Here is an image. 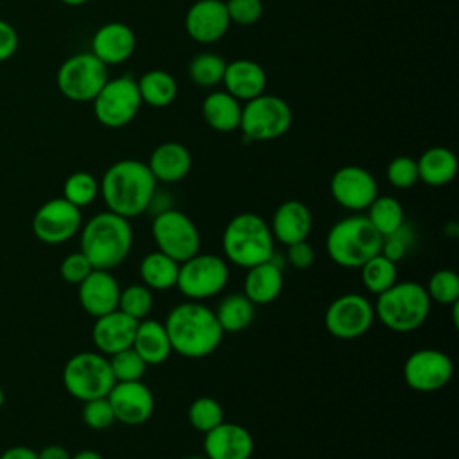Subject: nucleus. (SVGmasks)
Masks as SVG:
<instances>
[{
    "instance_id": "obj_30",
    "label": "nucleus",
    "mask_w": 459,
    "mask_h": 459,
    "mask_svg": "<svg viewBox=\"0 0 459 459\" xmlns=\"http://www.w3.org/2000/svg\"><path fill=\"white\" fill-rule=\"evenodd\" d=\"M140 280L151 290H169L176 287L179 264L161 251L147 253L138 267Z\"/></svg>"
},
{
    "instance_id": "obj_41",
    "label": "nucleus",
    "mask_w": 459,
    "mask_h": 459,
    "mask_svg": "<svg viewBox=\"0 0 459 459\" xmlns=\"http://www.w3.org/2000/svg\"><path fill=\"white\" fill-rule=\"evenodd\" d=\"M385 178L394 188H411L418 179V165L411 156H396L389 161L385 169Z\"/></svg>"
},
{
    "instance_id": "obj_13",
    "label": "nucleus",
    "mask_w": 459,
    "mask_h": 459,
    "mask_svg": "<svg viewBox=\"0 0 459 459\" xmlns=\"http://www.w3.org/2000/svg\"><path fill=\"white\" fill-rule=\"evenodd\" d=\"M375 321L371 301L357 292H346L335 298L325 312V328L342 341L362 337Z\"/></svg>"
},
{
    "instance_id": "obj_46",
    "label": "nucleus",
    "mask_w": 459,
    "mask_h": 459,
    "mask_svg": "<svg viewBox=\"0 0 459 459\" xmlns=\"http://www.w3.org/2000/svg\"><path fill=\"white\" fill-rule=\"evenodd\" d=\"M287 260L294 269H308L316 260L314 247L307 240L294 242L287 246Z\"/></svg>"
},
{
    "instance_id": "obj_23",
    "label": "nucleus",
    "mask_w": 459,
    "mask_h": 459,
    "mask_svg": "<svg viewBox=\"0 0 459 459\" xmlns=\"http://www.w3.org/2000/svg\"><path fill=\"white\" fill-rule=\"evenodd\" d=\"M224 91L240 102H247L265 91L267 74L253 59H235L226 63L222 75Z\"/></svg>"
},
{
    "instance_id": "obj_28",
    "label": "nucleus",
    "mask_w": 459,
    "mask_h": 459,
    "mask_svg": "<svg viewBox=\"0 0 459 459\" xmlns=\"http://www.w3.org/2000/svg\"><path fill=\"white\" fill-rule=\"evenodd\" d=\"M240 113L242 102L224 90L208 93L201 104V115L204 122L219 133L237 131L240 126Z\"/></svg>"
},
{
    "instance_id": "obj_16",
    "label": "nucleus",
    "mask_w": 459,
    "mask_h": 459,
    "mask_svg": "<svg viewBox=\"0 0 459 459\" xmlns=\"http://www.w3.org/2000/svg\"><path fill=\"white\" fill-rule=\"evenodd\" d=\"M330 194L333 201L350 212H366L378 195L375 176L359 165H344L337 169L330 179Z\"/></svg>"
},
{
    "instance_id": "obj_50",
    "label": "nucleus",
    "mask_w": 459,
    "mask_h": 459,
    "mask_svg": "<svg viewBox=\"0 0 459 459\" xmlns=\"http://www.w3.org/2000/svg\"><path fill=\"white\" fill-rule=\"evenodd\" d=\"M70 459H104V457L95 450H81L75 455H72Z\"/></svg>"
},
{
    "instance_id": "obj_20",
    "label": "nucleus",
    "mask_w": 459,
    "mask_h": 459,
    "mask_svg": "<svg viewBox=\"0 0 459 459\" xmlns=\"http://www.w3.org/2000/svg\"><path fill=\"white\" fill-rule=\"evenodd\" d=\"M136 48L133 29L122 22H108L91 36V54L106 66L126 63Z\"/></svg>"
},
{
    "instance_id": "obj_15",
    "label": "nucleus",
    "mask_w": 459,
    "mask_h": 459,
    "mask_svg": "<svg viewBox=\"0 0 459 459\" xmlns=\"http://www.w3.org/2000/svg\"><path fill=\"white\" fill-rule=\"evenodd\" d=\"M452 359L436 348L416 350L403 364V378L407 385L420 393H432L445 387L452 380Z\"/></svg>"
},
{
    "instance_id": "obj_39",
    "label": "nucleus",
    "mask_w": 459,
    "mask_h": 459,
    "mask_svg": "<svg viewBox=\"0 0 459 459\" xmlns=\"http://www.w3.org/2000/svg\"><path fill=\"white\" fill-rule=\"evenodd\" d=\"M425 290L430 301L439 305H455L459 303V276L452 269H439L429 278Z\"/></svg>"
},
{
    "instance_id": "obj_48",
    "label": "nucleus",
    "mask_w": 459,
    "mask_h": 459,
    "mask_svg": "<svg viewBox=\"0 0 459 459\" xmlns=\"http://www.w3.org/2000/svg\"><path fill=\"white\" fill-rule=\"evenodd\" d=\"M0 459H38V452L29 446H11L0 454Z\"/></svg>"
},
{
    "instance_id": "obj_35",
    "label": "nucleus",
    "mask_w": 459,
    "mask_h": 459,
    "mask_svg": "<svg viewBox=\"0 0 459 459\" xmlns=\"http://www.w3.org/2000/svg\"><path fill=\"white\" fill-rule=\"evenodd\" d=\"M226 61L215 52H199L188 63V75L199 88H213L222 82Z\"/></svg>"
},
{
    "instance_id": "obj_26",
    "label": "nucleus",
    "mask_w": 459,
    "mask_h": 459,
    "mask_svg": "<svg viewBox=\"0 0 459 459\" xmlns=\"http://www.w3.org/2000/svg\"><path fill=\"white\" fill-rule=\"evenodd\" d=\"M283 289V273L278 264L271 260L247 269L244 280V294L253 305L273 303Z\"/></svg>"
},
{
    "instance_id": "obj_24",
    "label": "nucleus",
    "mask_w": 459,
    "mask_h": 459,
    "mask_svg": "<svg viewBox=\"0 0 459 459\" xmlns=\"http://www.w3.org/2000/svg\"><path fill=\"white\" fill-rule=\"evenodd\" d=\"M269 228L278 242L290 246L294 242L307 240L312 230V213L305 203L289 199L274 210Z\"/></svg>"
},
{
    "instance_id": "obj_49",
    "label": "nucleus",
    "mask_w": 459,
    "mask_h": 459,
    "mask_svg": "<svg viewBox=\"0 0 459 459\" xmlns=\"http://www.w3.org/2000/svg\"><path fill=\"white\" fill-rule=\"evenodd\" d=\"M70 452L61 445H48L38 452V459H70Z\"/></svg>"
},
{
    "instance_id": "obj_7",
    "label": "nucleus",
    "mask_w": 459,
    "mask_h": 459,
    "mask_svg": "<svg viewBox=\"0 0 459 459\" xmlns=\"http://www.w3.org/2000/svg\"><path fill=\"white\" fill-rule=\"evenodd\" d=\"M63 384L68 394L81 402L108 396L115 377L106 355L99 351H79L63 368Z\"/></svg>"
},
{
    "instance_id": "obj_25",
    "label": "nucleus",
    "mask_w": 459,
    "mask_h": 459,
    "mask_svg": "<svg viewBox=\"0 0 459 459\" xmlns=\"http://www.w3.org/2000/svg\"><path fill=\"white\" fill-rule=\"evenodd\" d=\"M147 167L156 181L178 183L192 169V154L179 142H163L149 156Z\"/></svg>"
},
{
    "instance_id": "obj_1",
    "label": "nucleus",
    "mask_w": 459,
    "mask_h": 459,
    "mask_svg": "<svg viewBox=\"0 0 459 459\" xmlns=\"http://www.w3.org/2000/svg\"><path fill=\"white\" fill-rule=\"evenodd\" d=\"M158 181L147 163L140 160H118L106 169L99 183V194L109 212L126 219L143 213L156 195Z\"/></svg>"
},
{
    "instance_id": "obj_4",
    "label": "nucleus",
    "mask_w": 459,
    "mask_h": 459,
    "mask_svg": "<svg viewBox=\"0 0 459 459\" xmlns=\"http://www.w3.org/2000/svg\"><path fill=\"white\" fill-rule=\"evenodd\" d=\"M222 253L226 262L244 269L271 260L274 237L269 222L251 212L235 215L222 231Z\"/></svg>"
},
{
    "instance_id": "obj_11",
    "label": "nucleus",
    "mask_w": 459,
    "mask_h": 459,
    "mask_svg": "<svg viewBox=\"0 0 459 459\" xmlns=\"http://www.w3.org/2000/svg\"><path fill=\"white\" fill-rule=\"evenodd\" d=\"M108 79V66L91 52L66 57L56 74L57 90L72 102H91Z\"/></svg>"
},
{
    "instance_id": "obj_33",
    "label": "nucleus",
    "mask_w": 459,
    "mask_h": 459,
    "mask_svg": "<svg viewBox=\"0 0 459 459\" xmlns=\"http://www.w3.org/2000/svg\"><path fill=\"white\" fill-rule=\"evenodd\" d=\"M366 217L382 237L394 233L405 224L403 206L396 197L391 195H377L366 208Z\"/></svg>"
},
{
    "instance_id": "obj_47",
    "label": "nucleus",
    "mask_w": 459,
    "mask_h": 459,
    "mask_svg": "<svg viewBox=\"0 0 459 459\" xmlns=\"http://www.w3.org/2000/svg\"><path fill=\"white\" fill-rule=\"evenodd\" d=\"M20 47V36L16 29L4 18H0V63L9 61Z\"/></svg>"
},
{
    "instance_id": "obj_8",
    "label": "nucleus",
    "mask_w": 459,
    "mask_h": 459,
    "mask_svg": "<svg viewBox=\"0 0 459 459\" xmlns=\"http://www.w3.org/2000/svg\"><path fill=\"white\" fill-rule=\"evenodd\" d=\"M292 126V109L278 95H258L242 106L240 126L249 142H269L283 136Z\"/></svg>"
},
{
    "instance_id": "obj_44",
    "label": "nucleus",
    "mask_w": 459,
    "mask_h": 459,
    "mask_svg": "<svg viewBox=\"0 0 459 459\" xmlns=\"http://www.w3.org/2000/svg\"><path fill=\"white\" fill-rule=\"evenodd\" d=\"M91 271H93V265L90 264V260L84 256L82 251L66 255L59 265L61 278L72 285H79Z\"/></svg>"
},
{
    "instance_id": "obj_32",
    "label": "nucleus",
    "mask_w": 459,
    "mask_h": 459,
    "mask_svg": "<svg viewBox=\"0 0 459 459\" xmlns=\"http://www.w3.org/2000/svg\"><path fill=\"white\" fill-rule=\"evenodd\" d=\"M222 332H240L247 328L255 317V305L244 292H233L224 296L213 310Z\"/></svg>"
},
{
    "instance_id": "obj_18",
    "label": "nucleus",
    "mask_w": 459,
    "mask_h": 459,
    "mask_svg": "<svg viewBox=\"0 0 459 459\" xmlns=\"http://www.w3.org/2000/svg\"><path fill=\"white\" fill-rule=\"evenodd\" d=\"M230 23L224 0H197L185 14L186 34L203 45L219 41L228 32Z\"/></svg>"
},
{
    "instance_id": "obj_36",
    "label": "nucleus",
    "mask_w": 459,
    "mask_h": 459,
    "mask_svg": "<svg viewBox=\"0 0 459 459\" xmlns=\"http://www.w3.org/2000/svg\"><path fill=\"white\" fill-rule=\"evenodd\" d=\"M99 195V181L93 174L77 170L72 172L63 183V197L77 208L91 204Z\"/></svg>"
},
{
    "instance_id": "obj_42",
    "label": "nucleus",
    "mask_w": 459,
    "mask_h": 459,
    "mask_svg": "<svg viewBox=\"0 0 459 459\" xmlns=\"http://www.w3.org/2000/svg\"><path fill=\"white\" fill-rule=\"evenodd\" d=\"M82 403H84V407H82V421L90 429L104 430V429H109L117 421L108 396L93 398V400H88V402H82Z\"/></svg>"
},
{
    "instance_id": "obj_17",
    "label": "nucleus",
    "mask_w": 459,
    "mask_h": 459,
    "mask_svg": "<svg viewBox=\"0 0 459 459\" xmlns=\"http://www.w3.org/2000/svg\"><path fill=\"white\" fill-rule=\"evenodd\" d=\"M115 420L124 425H142L154 411V396L142 380L115 382L108 393Z\"/></svg>"
},
{
    "instance_id": "obj_53",
    "label": "nucleus",
    "mask_w": 459,
    "mask_h": 459,
    "mask_svg": "<svg viewBox=\"0 0 459 459\" xmlns=\"http://www.w3.org/2000/svg\"><path fill=\"white\" fill-rule=\"evenodd\" d=\"M186 459H206V457H201V455H192V457H186Z\"/></svg>"
},
{
    "instance_id": "obj_14",
    "label": "nucleus",
    "mask_w": 459,
    "mask_h": 459,
    "mask_svg": "<svg viewBox=\"0 0 459 459\" xmlns=\"http://www.w3.org/2000/svg\"><path fill=\"white\" fill-rule=\"evenodd\" d=\"M82 226L81 208L65 197H54L43 203L32 217V231L38 240L56 246L70 240Z\"/></svg>"
},
{
    "instance_id": "obj_19",
    "label": "nucleus",
    "mask_w": 459,
    "mask_h": 459,
    "mask_svg": "<svg viewBox=\"0 0 459 459\" xmlns=\"http://www.w3.org/2000/svg\"><path fill=\"white\" fill-rule=\"evenodd\" d=\"M203 450L206 459H249L255 450V441L242 425L222 421L204 434Z\"/></svg>"
},
{
    "instance_id": "obj_40",
    "label": "nucleus",
    "mask_w": 459,
    "mask_h": 459,
    "mask_svg": "<svg viewBox=\"0 0 459 459\" xmlns=\"http://www.w3.org/2000/svg\"><path fill=\"white\" fill-rule=\"evenodd\" d=\"M108 360H109V368L115 377V382L142 380V377L145 375V369H147V364L133 348L117 351V353L109 355Z\"/></svg>"
},
{
    "instance_id": "obj_29",
    "label": "nucleus",
    "mask_w": 459,
    "mask_h": 459,
    "mask_svg": "<svg viewBox=\"0 0 459 459\" xmlns=\"http://www.w3.org/2000/svg\"><path fill=\"white\" fill-rule=\"evenodd\" d=\"M418 179L429 186H445L457 174V158L446 147H430L418 160Z\"/></svg>"
},
{
    "instance_id": "obj_2",
    "label": "nucleus",
    "mask_w": 459,
    "mask_h": 459,
    "mask_svg": "<svg viewBox=\"0 0 459 459\" xmlns=\"http://www.w3.org/2000/svg\"><path fill=\"white\" fill-rule=\"evenodd\" d=\"M163 325L172 351L186 359H203L212 355L224 335L213 308L192 299L176 305L167 314Z\"/></svg>"
},
{
    "instance_id": "obj_6",
    "label": "nucleus",
    "mask_w": 459,
    "mask_h": 459,
    "mask_svg": "<svg viewBox=\"0 0 459 459\" xmlns=\"http://www.w3.org/2000/svg\"><path fill=\"white\" fill-rule=\"evenodd\" d=\"M326 253L333 264L344 269H359L371 256L380 253L382 235L371 226L366 215L339 219L326 233Z\"/></svg>"
},
{
    "instance_id": "obj_43",
    "label": "nucleus",
    "mask_w": 459,
    "mask_h": 459,
    "mask_svg": "<svg viewBox=\"0 0 459 459\" xmlns=\"http://www.w3.org/2000/svg\"><path fill=\"white\" fill-rule=\"evenodd\" d=\"M224 4L230 22L238 25H253L264 14L262 0H226Z\"/></svg>"
},
{
    "instance_id": "obj_22",
    "label": "nucleus",
    "mask_w": 459,
    "mask_h": 459,
    "mask_svg": "<svg viewBox=\"0 0 459 459\" xmlns=\"http://www.w3.org/2000/svg\"><path fill=\"white\" fill-rule=\"evenodd\" d=\"M138 321L122 310L108 312L100 317H95L91 328V341L99 353L109 357L117 351L131 348Z\"/></svg>"
},
{
    "instance_id": "obj_27",
    "label": "nucleus",
    "mask_w": 459,
    "mask_h": 459,
    "mask_svg": "<svg viewBox=\"0 0 459 459\" xmlns=\"http://www.w3.org/2000/svg\"><path fill=\"white\" fill-rule=\"evenodd\" d=\"M131 348L143 359L147 366H158L172 353L165 325L149 317L138 321Z\"/></svg>"
},
{
    "instance_id": "obj_10",
    "label": "nucleus",
    "mask_w": 459,
    "mask_h": 459,
    "mask_svg": "<svg viewBox=\"0 0 459 459\" xmlns=\"http://www.w3.org/2000/svg\"><path fill=\"white\" fill-rule=\"evenodd\" d=\"M151 235L158 251L178 264L201 251V235L195 222L176 208H165L154 215Z\"/></svg>"
},
{
    "instance_id": "obj_9",
    "label": "nucleus",
    "mask_w": 459,
    "mask_h": 459,
    "mask_svg": "<svg viewBox=\"0 0 459 459\" xmlns=\"http://www.w3.org/2000/svg\"><path fill=\"white\" fill-rule=\"evenodd\" d=\"M230 280L226 258L212 253H195L179 264L178 290L192 301H203L222 292Z\"/></svg>"
},
{
    "instance_id": "obj_52",
    "label": "nucleus",
    "mask_w": 459,
    "mask_h": 459,
    "mask_svg": "<svg viewBox=\"0 0 459 459\" xmlns=\"http://www.w3.org/2000/svg\"><path fill=\"white\" fill-rule=\"evenodd\" d=\"M4 400H5V396H4V391H2V387H0V407L4 405Z\"/></svg>"
},
{
    "instance_id": "obj_21",
    "label": "nucleus",
    "mask_w": 459,
    "mask_h": 459,
    "mask_svg": "<svg viewBox=\"0 0 459 459\" xmlns=\"http://www.w3.org/2000/svg\"><path fill=\"white\" fill-rule=\"evenodd\" d=\"M77 287L79 303L91 317H100L118 308L120 285L111 271L93 269Z\"/></svg>"
},
{
    "instance_id": "obj_5",
    "label": "nucleus",
    "mask_w": 459,
    "mask_h": 459,
    "mask_svg": "<svg viewBox=\"0 0 459 459\" xmlns=\"http://www.w3.org/2000/svg\"><path fill=\"white\" fill-rule=\"evenodd\" d=\"M375 317L389 330L407 333L418 330L430 314V298L425 285L403 280L377 296Z\"/></svg>"
},
{
    "instance_id": "obj_45",
    "label": "nucleus",
    "mask_w": 459,
    "mask_h": 459,
    "mask_svg": "<svg viewBox=\"0 0 459 459\" xmlns=\"http://www.w3.org/2000/svg\"><path fill=\"white\" fill-rule=\"evenodd\" d=\"M411 242H412V233L411 230L403 224L400 230H396L394 233L387 235V237H382V247H380V253L384 256H387L389 260L393 262H398L402 260L409 247H411Z\"/></svg>"
},
{
    "instance_id": "obj_38",
    "label": "nucleus",
    "mask_w": 459,
    "mask_h": 459,
    "mask_svg": "<svg viewBox=\"0 0 459 459\" xmlns=\"http://www.w3.org/2000/svg\"><path fill=\"white\" fill-rule=\"evenodd\" d=\"M152 303H154L152 292L143 283H134L126 289H120L118 310H122L124 314L131 316L136 321L149 317L152 310Z\"/></svg>"
},
{
    "instance_id": "obj_12",
    "label": "nucleus",
    "mask_w": 459,
    "mask_h": 459,
    "mask_svg": "<svg viewBox=\"0 0 459 459\" xmlns=\"http://www.w3.org/2000/svg\"><path fill=\"white\" fill-rule=\"evenodd\" d=\"M91 104L93 115L100 126L109 129L124 127L138 115L142 108L138 84L129 75L108 79Z\"/></svg>"
},
{
    "instance_id": "obj_3",
    "label": "nucleus",
    "mask_w": 459,
    "mask_h": 459,
    "mask_svg": "<svg viewBox=\"0 0 459 459\" xmlns=\"http://www.w3.org/2000/svg\"><path fill=\"white\" fill-rule=\"evenodd\" d=\"M133 247L129 219L109 210L100 212L81 226V249L93 269L111 271L118 267Z\"/></svg>"
},
{
    "instance_id": "obj_37",
    "label": "nucleus",
    "mask_w": 459,
    "mask_h": 459,
    "mask_svg": "<svg viewBox=\"0 0 459 459\" xmlns=\"http://www.w3.org/2000/svg\"><path fill=\"white\" fill-rule=\"evenodd\" d=\"M188 421L195 430L206 434L224 421L222 405L212 396H199L188 407Z\"/></svg>"
},
{
    "instance_id": "obj_34",
    "label": "nucleus",
    "mask_w": 459,
    "mask_h": 459,
    "mask_svg": "<svg viewBox=\"0 0 459 459\" xmlns=\"http://www.w3.org/2000/svg\"><path fill=\"white\" fill-rule=\"evenodd\" d=\"M359 269H360V278L366 290L375 296L387 290L393 283L398 281L396 262L389 260L382 253H377L375 256H371Z\"/></svg>"
},
{
    "instance_id": "obj_51",
    "label": "nucleus",
    "mask_w": 459,
    "mask_h": 459,
    "mask_svg": "<svg viewBox=\"0 0 459 459\" xmlns=\"http://www.w3.org/2000/svg\"><path fill=\"white\" fill-rule=\"evenodd\" d=\"M59 2L68 7H79V5H84L88 0H59Z\"/></svg>"
},
{
    "instance_id": "obj_31",
    "label": "nucleus",
    "mask_w": 459,
    "mask_h": 459,
    "mask_svg": "<svg viewBox=\"0 0 459 459\" xmlns=\"http://www.w3.org/2000/svg\"><path fill=\"white\" fill-rule=\"evenodd\" d=\"M136 84L142 104L151 108H167L176 100L178 82L167 70H149L136 81Z\"/></svg>"
}]
</instances>
